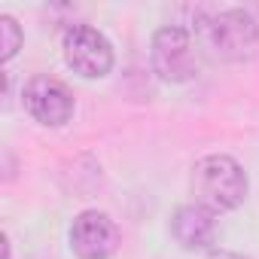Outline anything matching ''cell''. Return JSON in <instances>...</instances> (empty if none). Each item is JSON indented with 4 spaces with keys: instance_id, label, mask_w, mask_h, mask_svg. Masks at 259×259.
Here are the masks:
<instances>
[{
    "instance_id": "5",
    "label": "cell",
    "mask_w": 259,
    "mask_h": 259,
    "mask_svg": "<svg viewBox=\"0 0 259 259\" xmlns=\"http://www.w3.org/2000/svg\"><path fill=\"white\" fill-rule=\"evenodd\" d=\"M25 107L40 125L58 128L73 116V95L55 76H34L25 85Z\"/></svg>"
},
{
    "instance_id": "4",
    "label": "cell",
    "mask_w": 259,
    "mask_h": 259,
    "mask_svg": "<svg viewBox=\"0 0 259 259\" xmlns=\"http://www.w3.org/2000/svg\"><path fill=\"white\" fill-rule=\"evenodd\" d=\"M150 61H153V70L159 73V79H165V82H189L195 76V70H198L189 31L177 28V25L159 28L153 34Z\"/></svg>"
},
{
    "instance_id": "1",
    "label": "cell",
    "mask_w": 259,
    "mask_h": 259,
    "mask_svg": "<svg viewBox=\"0 0 259 259\" xmlns=\"http://www.w3.org/2000/svg\"><path fill=\"white\" fill-rule=\"evenodd\" d=\"M195 37L201 49H207L210 58L217 61H250L259 49V28L256 19L244 10H220L198 16L195 22Z\"/></svg>"
},
{
    "instance_id": "3",
    "label": "cell",
    "mask_w": 259,
    "mask_h": 259,
    "mask_svg": "<svg viewBox=\"0 0 259 259\" xmlns=\"http://www.w3.org/2000/svg\"><path fill=\"white\" fill-rule=\"evenodd\" d=\"M61 49L67 67L85 79H101L113 70V46L92 25H70L61 37Z\"/></svg>"
},
{
    "instance_id": "7",
    "label": "cell",
    "mask_w": 259,
    "mask_h": 259,
    "mask_svg": "<svg viewBox=\"0 0 259 259\" xmlns=\"http://www.w3.org/2000/svg\"><path fill=\"white\" fill-rule=\"evenodd\" d=\"M171 235L183 250H204L217 241V213L201 204H183L171 217Z\"/></svg>"
},
{
    "instance_id": "8",
    "label": "cell",
    "mask_w": 259,
    "mask_h": 259,
    "mask_svg": "<svg viewBox=\"0 0 259 259\" xmlns=\"http://www.w3.org/2000/svg\"><path fill=\"white\" fill-rule=\"evenodd\" d=\"M0 37H4V52H0V58L4 61H13L16 58V52L22 49V40H25V34H22V28H19V22L13 19V16H0Z\"/></svg>"
},
{
    "instance_id": "2",
    "label": "cell",
    "mask_w": 259,
    "mask_h": 259,
    "mask_svg": "<svg viewBox=\"0 0 259 259\" xmlns=\"http://www.w3.org/2000/svg\"><path fill=\"white\" fill-rule=\"evenodd\" d=\"M192 195L213 213L235 210L247 198V174L232 156H204L192 168Z\"/></svg>"
},
{
    "instance_id": "6",
    "label": "cell",
    "mask_w": 259,
    "mask_h": 259,
    "mask_svg": "<svg viewBox=\"0 0 259 259\" xmlns=\"http://www.w3.org/2000/svg\"><path fill=\"white\" fill-rule=\"evenodd\" d=\"M70 247L79 259H110L119 247V229L104 210H82L70 226Z\"/></svg>"
},
{
    "instance_id": "9",
    "label": "cell",
    "mask_w": 259,
    "mask_h": 259,
    "mask_svg": "<svg viewBox=\"0 0 259 259\" xmlns=\"http://www.w3.org/2000/svg\"><path fill=\"white\" fill-rule=\"evenodd\" d=\"M207 259H247V256L232 253V250H213V253H207Z\"/></svg>"
}]
</instances>
